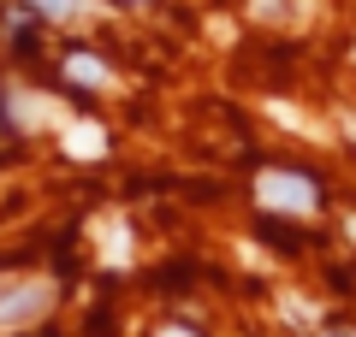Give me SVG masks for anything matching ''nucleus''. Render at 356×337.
Listing matches in <instances>:
<instances>
[{"label": "nucleus", "instance_id": "f257e3e1", "mask_svg": "<svg viewBox=\"0 0 356 337\" xmlns=\"http://www.w3.org/2000/svg\"><path fill=\"white\" fill-rule=\"evenodd\" d=\"M48 308H54V284H48V278H24V284H0V331L36 325Z\"/></svg>", "mask_w": 356, "mask_h": 337}, {"label": "nucleus", "instance_id": "f03ea898", "mask_svg": "<svg viewBox=\"0 0 356 337\" xmlns=\"http://www.w3.org/2000/svg\"><path fill=\"white\" fill-rule=\"evenodd\" d=\"M261 207H280V213H315V184L303 172H261Z\"/></svg>", "mask_w": 356, "mask_h": 337}, {"label": "nucleus", "instance_id": "7ed1b4c3", "mask_svg": "<svg viewBox=\"0 0 356 337\" xmlns=\"http://www.w3.org/2000/svg\"><path fill=\"white\" fill-rule=\"evenodd\" d=\"M65 77H72V83H107V65L89 60V53H72V60H65Z\"/></svg>", "mask_w": 356, "mask_h": 337}, {"label": "nucleus", "instance_id": "20e7f679", "mask_svg": "<svg viewBox=\"0 0 356 337\" xmlns=\"http://www.w3.org/2000/svg\"><path fill=\"white\" fill-rule=\"evenodd\" d=\"M36 12H48V18H77L83 12V0H30Z\"/></svg>", "mask_w": 356, "mask_h": 337}, {"label": "nucleus", "instance_id": "39448f33", "mask_svg": "<svg viewBox=\"0 0 356 337\" xmlns=\"http://www.w3.org/2000/svg\"><path fill=\"white\" fill-rule=\"evenodd\" d=\"M339 337H350V331H339Z\"/></svg>", "mask_w": 356, "mask_h": 337}]
</instances>
